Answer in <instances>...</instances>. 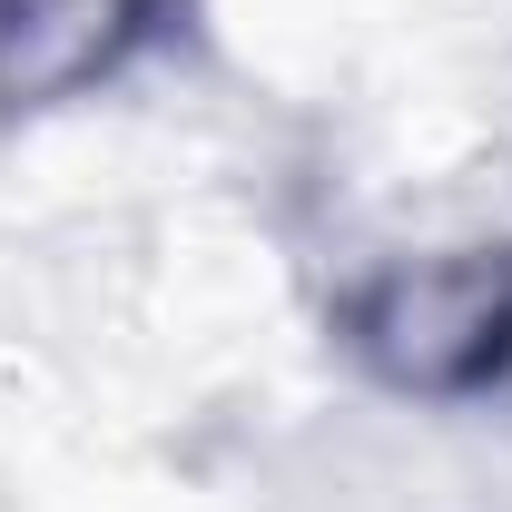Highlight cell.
Segmentation results:
<instances>
[{
  "instance_id": "1",
  "label": "cell",
  "mask_w": 512,
  "mask_h": 512,
  "mask_svg": "<svg viewBox=\"0 0 512 512\" xmlns=\"http://www.w3.org/2000/svg\"><path fill=\"white\" fill-rule=\"evenodd\" d=\"M345 345L394 394H483L512 365V237L384 256L345 296Z\"/></svg>"
},
{
  "instance_id": "2",
  "label": "cell",
  "mask_w": 512,
  "mask_h": 512,
  "mask_svg": "<svg viewBox=\"0 0 512 512\" xmlns=\"http://www.w3.org/2000/svg\"><path fill=\"white\" fill-rule=\"evenodd\" d=\"M168 0H0V109H69L109 89Z\"/></svg>"
}]
</instances>
